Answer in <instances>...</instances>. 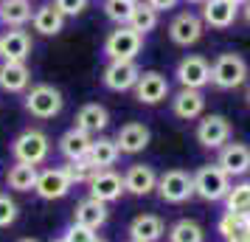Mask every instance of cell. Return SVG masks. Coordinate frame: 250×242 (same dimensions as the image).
<instances>
[{
    "label": "cell",
    "mask_w": 250,
    "mask_h": 242,
    "mask_svg": "<svg viewBox=\"0 0 250 242\" xmlns=\"http://www.w3.org/2000/svg\"><path fill=\"white\" fill-rule=\"evenodd\" d=\"M155 192L160 195V200L180 206V203L194 197V177L183 169H169V172L158 175V189Z\"/></svg>",
    "instance_id": "cell-5"
},
{
    "label": "cell",
    "mask_w": 250,
    "mask_h": 242,
    "mask_svg": "<svg viewBox=\"0 0 250 242\" xmlns=\"http://www.w3.org/2000/svg\"><path fill=\"white\" fill-rule=\"evenodd\" d=\"M174 76L180 82V88H191V90H203L205 85H211V62L200 54H188L177 62Z\"/></svg>",
    "instance_id": "cell-7"
},
{
    "label": "cell",
    "mask_w": 250,
    "mask_h": 242,
    "mask_svg": "<svg viewBox=\"0 0 250 242\" xmlns=\"http://www.w3.org/2000/svg\"><path fill=\"white\" fill-rule=\"evenodd\" d=\"M248 104H250V88H248Z\"/></svg>",
    "instance_id": "cell-45"
},
{
    "label": "cell",
    "mask_w": 250,
    "mask_h": 242,
    "mask_svg": "<svg viewBox=\"0 0 250 242\" xmlns=\"http://www.w3.org/2000/svg\"><path fill=\"white\" fill-rule=\"evenodd\" d=\"M248 225H250V217H248Z\"/></svg>",
    "instance_id": "cell-46"
},
{
    "label": "cell",
    "mask_w": 250,
    "mask_h": 242,
    "mask_svg": "<svg viewBox=\"0 0 250 242\" xmlns=\"http://www.w3.org/2000/svg\"><path fill=\"white\" fill-rule=\"evenodd\" d=\"M132 3H138V0H132Z\"/></svg>",
    "instance_id": "cell-47"
},
{
    "label": "cell",
    "mask_w": 250,
    "mask_h": 242,
    "mask_svg": "<svg viewBox=\"0 0 250 242\" xmlns=\"http://www.w3.org/2000/svg\"><path fill=\"white\" fill-rule=\"evenodd\" d=\"M20 214V206L14 203V197H9L6 192H0V228H9Z\"/></svg>",
    "instance_id": "cell-35"
},
{
    "label": "cell",
    "mask_w": 250,
    "mask_h": 242,
    "mask_svg": "<svg viewBox=\"0 0 250 242\" xmlns=\"http://www.w3.org/2000/svg\"><path fill=\"white\" fill-rule=\"evenodd\" d=\"M216 231L222 242H250V225H248V217L242 214H233V211H225L219 222H216Z\"/></svg>",
    "instance_id": "cell-28"
},
{
    "label": "cell",
    "mask_w": 250,
    "mask_h": 242,
    "mask_svg": "<svg viewBox=\"0 0 250 242\" xmlns=\"http://www.w3.org/2000/svg\"><path fill=\"white\" fill-rule=\"evenodd\" d=\"M230 135H233V127H230V121H228L225 115H219V113L203 115L200 124H197V141H200V147H205V150L225 147L228 141H230Z\"/></svg>",
    "instance_id": "cell-8"
},
{
    "label": "cell",
    "mask_w": 250,
    "mask_h": 242,
    "mask_svg": "<svg viewBox=\"0 0 250 242\" xmlns=\"http://www.w3.org/2000/svg\"><path fill=\"white\" fill-rule=\"evenodd\" d=\"M31 48H34V43L25 28H9L0 34V57L9 62H25Z\"/></svg>",
    "instance_id": "cell-15"
},
{
    "label": "cell",
    "mask_w": 250,
    "mask_h": 242,
    "mask_svg": "<svg viewBox=\"0 0 250 242\" xmlns=\"http://www.w3.org/2000/svg\"><path fill=\"white\" fill-rule=\"evenodd\" d=\"M200 17L211 28H230L239 17V6H233L230 0H205Z\"/></svg>",
    "instance_id": "cell-19"
},
{
    "label": "cell",
    "mask_w": 250,
    "mask_h": 242,
    "mask_svg": "<svg viewBox=\"0 0 250 242\" xmlns=\"http://www.w3.org/2000/svg\"><path fill=\"white\" fill-rule=\"evenodd\" d=\"M169 242H205V231L194 220H177L169 228Z\"/></svg>",
    "instance_id": "cell-32"
},
{
    "label": "cell",
    "mask_w": 250,
    "mask_h": 242,
    "mask_svg": "<svg viewBox=\"0 0 250 242\" xmlns=\"http://www.w3.org/2000/svg\"><path fill=\"white\" fill-rule=\"evenodd\" d=\"M158 189V172L149 163H132L124 172V192L135 197H146Z\"/></svg>",
    "instance_id": "cell-16"
},
{
    "label": "cell",
    "mask_w": 250,
    "mask_h": 242,
    "mask_svg": "<svg viewBox=\"0 0 250 242\" xmlns=\"http://www.w3.org/2000/svg\"><path fill=\"white\" fill-rule=\"evenodd\" d=\"M34 9L31 0H3L0 3V23L6 28H23L25 23H31Z\"/></svg>",
    "instance_id": "cell-26"
},
{
    "label": "cell",
    "mask_w": 250,
    "mask_h": 242,
    "mask_svg": "<svg viewBox=\"0 0 250 242\" xmlns=\"http://www.w3.org/2000/svg\"><path fill=\"white\" fill-rule=\"evenodd\" d=\"M138 76H141V68H138L135 59H110V65L104 68V88L115 93H124L135 88Z\"/></svg>",
    "instance_id": "cell-9"
},
{
    "label": "cell",
    "mask_w": 250,
    "mask_h": 242,
    "mask_svg": "<svg viewBox=\"0 0 250 242\" xmlns=\"http://www.w3.org/2000/svg\"><path fill=\"white\" fill-rule=\"evenodd\" d=\"M149 141H152V132L144 121H129L124 127L115 132V144H118V150L124 152V155H138V152H144L149 147Z\"/></svg>",
    "instance_id": "cell-17"
},
{
    "label": "cell",
    "mask_w": 250,
    "mask_h": 242,
    "mask_svg": "<svg viewBox=\"0 0 250 242\" xmlns=\"http://www.w3.org/2000/svg\"><path fill=\"white\" fill-rule=\"evenodd\" d=\"M216 166L233 180V177H242V175L250 172V147L242 144V141H228L225 147H219V158H216Z\"/></svg>",
    "instance_id": "cell-11"
},
{
    "label": "cell",
    "mask_w": 250,
    "mask_h": 242,
    "mask_svg": "<svg viewBox=\"0 0 250 242\" xmlns=\"http://www.w3.org/2000/svg\"><path fill=\"white\" fill-rule=\"evenodd\" d=\"M90 144L93 135H87L84 130L79 127H70L62 138H59V152L68 158V161H84L90 155Z\"/></svg>",
    "instance_id": "cell-25"
},
{
    "label": "cell",
    "mask_w": 250,
    "mask_h": 242,
    "mask_svg": "<svg viewBox=\"0 0 250 242\" xmlns=\"http://www.w3.org/2000/svg\"><path fill=\"white\" fill-rule=\"evenodd\" d=\"M17 242H40V240H34V237H23V240H17Z\"/></svg>",
    "instance_id": "cell-41"
},
{
    "label": "cell",
    "mask_w": 250,
    "mask_h": 242,
    "mask_svg": "<svg viewBox=\"0 0 250 242\" xmlns=\"http://www.w3.org/2000/svg\"><path fill=\"white\" fill-rule=\"evenodd\" d=\"M93 242H107V240H99V237H96V240H93Z\"/></svg>",
    "instance_id": "cell-44"
},
{
    "label": "cell",
    "mask_w": 250,
    "mask_h": 242,
    "mask_svg": "<svg viewBox=\"0 0 250 242\" xmlns=\"http://www.w3.org/2000/svg\"><path fill=\"white\" fill-rule=\"evenodd\" d=\"M54 242H68V240H65V237H59V240H54Z\"/></svg>",
    "instance_id": "cell-43"
},
{
    "label": "cell",
    "mask_w": 250,
    "mask_h": 242,
    "mask_svg": "<svg viewBox=\"0 0 250 242\" xmlns=\"http://www.w3.org/2000/svg\"><path fill=\"white\" fill-rule=\"evenodd\" d=\"M135 99L141 104H160L169 99V79L160 73V70H141V76L135 82Z\"/></svg>",
    "instance_id": "cell-10"
},
{
    "label": "cell",
    "mask_w": 250,
    "mask_h": 242,
    "mask_svg": "<svg viewBox=\"0 0 250 242\" xmlns=\"http://www.w3.org/2000/svg\"><path fill=\"white\" fill-rule=\"evenodd\" d=\"M149 6H152V9H155V12H171V9H174V6H177V3H180V0H146Z\"/></svg>",
    "instance_id": "cell-38"
},
{
    "label": "cell",
    "mask_w": 250,
    "mask_h": 242,
    "mask_svg": "<svg viewBox=\"0 0 250 242\" xmlns=\"http://www.w3.org/2000/svg\"><path fill=\"white\" fill-rule=\"evenodd\" d=\"M166 225L158 214H138L129 222V240L132 242H158L163 240Z\"/></svg>",
    "instance_id": "cell-24"
},
{
    "label": "cell",
    "mask_w": 250,
    "mask_h": 242,
    "mask_svg": "<svg viewBox=\"0 0 250 242\" xmlns=\"http://www.w3.org/2000/svg\"><path fill=\"white\" fill-rule=\"evenodd\" d=\"M132 9H135L132 0H104V14H107L115 25H126Z\"/></svg>",
    "instance_id": "cell-33"
},
{
    "label": "cell",
    "mask_w": 250,
    "mask_h": 242,
    "mask_svg": "<svg viewBox=\"0 0 250 242\" xmlns=\"http://www.w3.org/2000/svg\"><path fill=\"white\" fill-rule=\"evenodd\" d=\"M70 189H73V183H70V177L65 175L62 166H57V169L51 166V169H42V172L37 175L34 192L42 197V200H62Z\"/></svg>",
    "instance_id": "cell-14"
},
{
    "label": "cell",
    "mask_w": 250,
    "mask_h": 242,
    "mask_svg": "<svg viewBox=\"0 0 250 242\" xmlns=\"http://www.w3.org/2000/svg\"><path fill=\"white\" fill-rule=\"evenodd\" d=\"M62 169H65V175L70 177V183L73 186L76 183H87L93 175H96V166H93L87 158H84V161H68Z\"/></svg>",
    "instance_id": "cell-34"
},
{
    "label": "cell",
    "mask_w": 250,
    "mask_h": 242,
    "mask_svg": "<svg viewBox=\"0 0 250 242\" xmlns=\"http://www.w3.org/2000/svg\"><path fill=\"white\" fill-rule=\"evenodd\" d=\"M186 3H200V6H203L205 0H186Z\"/></svg>",
    "instance_id": "cell-42"
},
{
    "label": "cell",
    "mask_w": 250,
    "mask_h": 242,
    "mask_svg": "<svg viewBox=\"0 0 250 242\" xmlns=\"http://www.w3.org/2000/svg\"><path fill=\"white\" fill-rule=\"evenodd\" d=\"M203 31H205L203 17L194 14V12H180L169 23V40L180 48H188V45H194V43H200Z\"/></svg>",
    "instance_id": "cell-12"
},
{
    "label": "cell",
    "mask_w": 250,
    "mask_h": 242,
    "mask_svg": "<svg viewBox=\"0 0 250 242\" xmlns=\"http://www.w3.org/2000/svg\"><path fill=\"white\" fill-rule=\"evenodd\" d=\"M194 177V195L205 200V203H216V200H225V195L230 192V177H228L216 163H205L200 166L197 172L191 175Z\"/></svg>",
    "instance_id": "cell-2"
},
{
    "label": "cell",
    "mask_w": 250,
    "mask_h": 242,
    "mask_svg": "<svg viewBox=\"0 0 250 242\" xmlns=\"http://www.w3.org/2000/svg\"><path fill=\"white\" fill-rule=\"evenodd\" d=\"M129 242H132V240H129Z\"/></svg>",
    "instance_id": "cell-49"
},
{
    "label": "cell",
    "mask_w": 250,
    "mask_h": 242,
    "mask_svg": "<svg viewBox=\"0 0 250 242\" xmlns=\"http://www.w3.org/2000/svg\"><path fill=\"white\" fill-rule=\"evenodd\" d=\"M230 3H233V6H239V9H242V6H245L248 0H230Z\"/></svg>",
    "instance_id": "cell-40"
},
{
    "label": "cell",
    "mask_w": 250,
    "mask_h": 242,
    "mask_svg": "<svg viewBox=\"0 0 250 242\" xmlns=\"http://www.w3.org/2000/svg\"><path fill=\"white\" fill-rule=\"evenodd\" d=\"M158 20H160V14L149 6L146 0H138L135 9H132V14H129V20H126V25H129V28H135L141 37H146L149 31H155V28H158Z\"/></svg>",
    "instance_id": "cell-30"
},
{
    "label": "cell",
    "mask_w": 250,
    "mask_h": 242,
    "mask_svg": "<svg viewBox=\"0 0 250 242\" xmlns=\"http://www.w3.org/2000/svg\"><path fill=\"white\" fill-rule=\"evenodd\" d=\"M65 107V99H62V90L54 88V85H34L31 90L25 93V110L40 118V121H48V118H57Z\"/></svg>",
    "instance_id": "cell-4"
},
{
    "label": "cell",
    "mask_w": 250,
    "mask_h": 242,
    "mask_svg": "<svg viewBox=\"0 0 250 242\" xmlns=\"http://www.w3.org/2000/svg\"><path fill=\"white\" fill-rule=\"evenodd\" d=\"M144 48V37L129 25H115L104 40V54L110 59H135Z\"/></svg>",
    "instance_id": "cell-6"
},
{
    "label": "cell",
    "mask_w": 250,
    "mask_h": 242,
    "mask_svg": "<svg viewBox=\"0 0 250 242\" xmlns=\"http://www.w3.org/2000/svg\"><path fill=\"white\" fill-rule=\"evenodd\" d=\"M0 3H3V0H0Z\"/></svg>",
    "instance_id": "cell-48"
},
{
    "label": "cell",
    "mask_w": 250,
    "mask_h": 242,
    "mask_svg": "<svg viewBox=\"0 0 250 242\" xmlns=\"http://www.w3.org/2000/svg\"><path fill=\"white\" fill-rule=\"evenodd\" d=\"M54 3H57V9L65 17H76V14H82L87 9V0H54Z\"/></svg>",
    "instance_id": "cell-37"
},
{
    "label": "cell",
    "mask_w": 250,
    "mask_h": 242,
    "mask_svg": "<svg viewBox=\"0 0 250 242\" xmlns=\"http://www.w3.org/2000/svg\"><path fill=\"white\" fill-rule=\"evenodd\" d=\"M31 85V70L25 62H0V90L6 93H25Z\"/></svg>",
    "instance_id": "cell-21"
},
{
    "label": "cell",
    "mask_w": 250,
    "mask_h": 242,
    "mask_svg": "<svg viewBox=\"0 0 250 242\" xmlns=\"http://www.w3.org/2000/svg\"><path fill=\"white\" fill-rule=\"evenodd\" d=\"M12 155L14 161L20 163H31V166H40V163L48 161L51 155V138H48L42 130H23L17 138L12 141Z\"/></svg>",
    "instance_id": "cell-1"
},
{
    "label": "cell",
    "mask_w": 250,
    "mask_h": 242,
    "mask_svg": "<svg viewBox=\"0 0 250 242\" xmlns=\"http://www.w3.org/2000/svg\"><path fill=\"white\" fill-rule=\"evenodd\" d=\"M248 79V62L239 54H219L211 62V85L219 90H233Z\"/></svg>",
    "instance_id": "cell-3"
},
{
    "label": "cell",
    "mask_w": 250,
    "mask_h": 242,
    "mask_svg": "<svg viewBox=\"0 0 250 242\" xmlns=\"http://www.w3.org/2000/svg\"><path fill=\"white\" fill-rule=\"evenodd\" d=\"M90 197L102 200V203H115L124 195V175L113 172V169H96L90 180H87Z\"/></svg>",
    "instance_id": "cell-13"
},
{
    "label": "cell",
    "mask_w": 250,
    "mask_h": 242,
    "mask_svg": "<svg viewBox=\"0 0 250 242\" xmlns=\"http://www.w3.org/2000/svg\"><path fill=\"white\" fill-rule=\"evenodd\" d=\"M242 12H245V20H248V23H250V0H248V3H245V6H242Z\"/></svg>",
    "instance_id": "cell-39"
},
{
    "label": "cell",
    "mask_w": 250,
    "mask_h": 242,
    "mask_svg": "<svg viewBox=\"0 0 250 242\" xmlns=\"http://www.w3.org/2000/svg\"><path fill=\"white\" fill-rule=\"evenodd\" d=\"M76 124L73 127L84 130L87 135H99L102 130H107L110 124V113H107V107L99 102H90V104H82L79 110H76V118H73Z\"/></svg>",
    "instance_id": "cell-22"
},
{
    "label": "cell",
    "mask_w": 250,
    "mask_h": 242,
    "mask_svg": "<svg viewBox=\"0 0 250 242\" xmlns=\"http://www.w3.org/2000/svg\"><path fill=\"white\" fill-rule=\"evenodd\" d=\"M107 217H110L107 203L96 200V197H84L73 208V222H79V225H84V228H90V231H99L107 222Z\"/></svg>",
    "instance_id": "cell-20"
},
{
    "label": "cell",
    "mask_w": 250,
    "mask_h": 242,
    "mask_svg": "<svg viewBox=\"0 0 250 242\" xmlns=\"http://www.w3.org/2000/svg\"><path fill=\"white\" fill-rule=\"evenodd\" d=\"M225 211L250 217V180H242V183L230 186V192L225 195Z\"/></svg>",
    "instance_id": "cell-31"
},
{
    "label": "cell",
    "mask_w": 250,
    "mask_h": 242,
    "mask_svg": "<svg viewBox=\"0 0 250 242\" xmlns=\"http://www.w3.org/2000/svg\"><path fill=\"white\" fill-rule=\"evenodd\" d=\"M37 175H40V166L14 161V166L6 172V186H9V189H14V192H34Z\"/></svg>",
    "instance_id": "cell-29"
},
{
    "label": "cell",
    "mask_w": 250,
    "mask_h": 242,
    "mask_svg": "<svg viewBox=\"0 0 250 242\" xmlns=\"http://www.w3.org/2000/svg\"><path fill=\"white\" fill-rule=\"evenodd\" d=\"M171 110L183 121H197L205 113V96L203 90H191V88H180L171 96Z\"/></svg>",
    "instance_id": "cell-18"
},
{
    "label": "cell",
    "mask_w": 250,
    "mask_h": 242,
    "mask_svg": "<svg viewBox=\"0 0 250 242\" xmlns=\"http://www.w3.org/2000/svg\"><path fill=\"white\" fill-rule=\"evenodd\" d=\"M118 158H121V150H118L115 138H104V135L93 138L87 161H90L96 169H113L115 163H118Z\"/></svg>",
    "instance_id": "cell-27"
},
{
    "label": "cell",
    "mask_w": 250,
    "mask_h": 242,
    "mask_svg": "<svg viewBox=\"0 0 250 242\" xmlns=\"http://www.w3.org/2000/svg\"><path fill=\"white\" fill-rule=\"evenodd\" d=\"M65 20H68V17H65V14L57 9V3H45V6L34 9L31 25H34L37 34H42V37H57V34H62Z\"/></svg>",
    "instance_id": "cell-23"
},
{
    "label": "cell",
    "mask_w": 250,
    "mask_h": 242,
    "mask_svg": "<svg viewBox=\"0 0 250 242\" xmlns=\"http://www.w3.org/2000/svg\"><path fill=\"white\" fill-rule=\"evenodd\" d=\"M62 237H65L68 242H93V240H96V231L84 228V225H79V222H70Z\"/></svg>",
    "instance_id": "cell-36"
}]
</instances>
